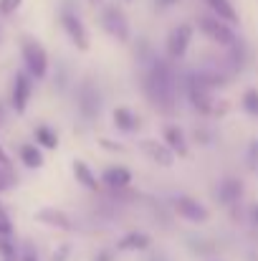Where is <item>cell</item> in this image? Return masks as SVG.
Wrapping results in <instances>:
<instances>
[{
	"label": "cell",
	"mask_w": 258,
	"mask_h": 261,
	"mask_svg": "<svg viewBox=\"0 0 258 261\" xmlns=\"http://www.w3.org/2000/svg\"><path fill=\"white\" fill-rule=\"evenodd\" d=\"M145 94H147V99L155 104V107H160V109H165V112H170L172 107H175V76H172V69L170 64H165V61H152V66H150V71L145 74Z\"/></svg>",
	"instance_id": "obj_1"
},
{
	"label": "cell",
	"mask_w": 258,
	"mask_h": 261,
	"mask_svg": "<svg viewBox=\"0 0 258 261\" xmlns=\"http://www.w3.org/2000/svg\"><path fill=\"white\" fill-rule=\"evenodd\" d=\"M20 59H23L25 71L36 82L46 79V74H48V54H46L41 41H36L33 36H23L20 38Z\"/></svg>",
	"instance_id": "obj_2"
},
{
	"label": "cell",
	"mask_w": 258,
	"mask_h": 261,
	"mask_svg": "<svg viewBox=\"0 0 258 261\" xmlns=\"http://www.w3.org/2000/svg\"><path fill=\"white\" fill-rule=\"evenodd\" d=\"M99 23L104 28V33H109L114 41L119 43H129L132 41V25H129V18L124 15V10L117 5V3H109L101 8L99 13Z\"/></svg>",
	"instance_id": "obj_3"
},
{
	"label": "cell",
	"mask_w": 258,
	"mask_h": 261,
	"mask_svg": "<svg viewBox=\"0 0 258 261\" xmlns=\"http://www.w3.org/2000/svg\"><path fill=\"white\" fill-rule=\"evenodd\" d=\"M197 28H200V33H203L208 41H213V43H218V46H223V48H231V46L238 41V33H233V25L225 23L223 18L213 15V13L200 15V18H197Z\"/></svg>",
	"instance_id": "obj_4"
},
{
	"label": "cell",
	"mask_w": 258,
	"mask_h": 261,
	"mask_svg": "<svg viewBox=\"0 0 258 261\" xmlns=\"http://www.w3.org/2000/svg\"><path fill=\"white\" fill-rule=\"evenodd\" d=\"M185 94H187V101L192 104V109H197L200 114H213V117H215V107H218L215 91L210 87H205V84L200 82L197 74L187 76V82H185Z\"/></svg>",
	"instance_id": "obj_5"
},
{
	"label": "cell",
	"mask_w": 258,
	"mask_h": 261,
	"mask_svg": "<svg viewBox=\"0 0 258 261\" xmlns=\"http://www.w3.org/2000/svg\"><path fill=\"white\" fill-rule=\"evenodd\" d=\"M76 107H79V114L84 117L86 122L99 119L101 107H104V99H101L99 87H96L91 79H84V82L79 84V91H76Z\"/></svg>",
	"instance_id": "obj_6"
},
{
	"label": "cell",
	"mask_w": 258,
	"mask_h": 261,
	"mask_svg": "<svg viewBox=\"0 0 258 261\" xmlns=\"http://www.w3.org/2000/svg\"><path fill=\"white\" fill-rule=\"evenodd\" d=\"M172 208L187 223H208L210 221V211L200 200H195L192 195H187V193H177L172 198Z\"/></svg>",
	"instance_id": "obj_7"
},
{
	"label": "cell",
	"mask_w": 258,
	"mask_h": 261,
	"mask_svg": "<svg viewBox=\"0 0 258 261\" xmlns=\"http://www.w3.org/2000/svg\"><path fill=\"white\" fill-rule=\"evenodd\" d=\"M192 36H195V25L192 23H177L167 33V41H165V54L170 56L172 61H180L185 59L190 43H192Z\"/></svg>",
	"instance_id": "obj_8"
},
{
	"label": "cell",
	"mask_w": 258,
	"mask_h": 261,
	"mask_svg": "<svg viewBox=\"0 0 258 261\" xmlns=\"http://www.w3.org/2000/svg\"><path fill=\"white\" fill-rule=\"evenodd\" d=\"M61 28L69 36V41L76 46V51H89L91 48V38H89V31H86L84 20L74 10H64L61 13Z\"/></svg>",
	"instance_id": "obj_9"
},
{
	"label": "cell",
	"mask_w": 258,
	"mask_h": 261,
	"mask_svg": "<svg viewBox=\"0 0 258 261\" xmlns=\"http://www.w3.org/2000/svg\"><path fill=\"white\" fill-rule=\"evenodd\" d=\"M243 193H246V185L241 177L236 175H225L220 177V182L215 185V198L223 208H233V205H241L243 200Z\"/></svg>",
	"instance_id": "obj_10"
},
{
	"label": "cell",
	"mask_w": 258,
	"mask_h": 261,
	"mask_svg": "<svg viewBox=\"0 0 258 261\" xmlns=\"http://www.w3.org/2000/svg\"><path fill=\"white\" fill-rule=\"evenodd\" d=\"M137 147H139V152H142L150 163H155V165H160V168H172L175 160H177L175 152H172L162 140H139Z\"/></svg>",
	"instance_id": "obj_11"
},
{
	"label": "cell",
	"mask_w": 258,
	"mask_h": 261,
	"mask_svg": "<svg viewBox=\"0 0 258 261\" xmlns=\"http://www.w3.org/2000/svg\"><path fill=\"white\" fill-rule=\"evenodd\" d=\"M31 96H33V76L28 71H18L15 79H13V94H10V101H13L15 114H23L28 109Z\"/></svg>",
	"instance_id": "obj_12"
},
{
	"label": "cell",
	"mask_w": 258,
	"mask_h": 261,
	"mask_svg": "<svg viewBox=\"0 0 258 261\" xmlns=\"http://www.w3.org/2000/svg\"><path fill=\"white\" fill-rule=\"evenodd\" d=\"M33 218L48 228H56V231H74V221L66 211L56 208V205H43L33 213Z\"/></svg>",
	"instance_id": "obj_13"
},
{
	"label": "cell",
	"mask_w": 258,
	"mask_h": 261,
	"mask_svg": "<svg viewBox=\"0 0 258 261\" xmlns=\"http://www.w3.org/2000/svg\"><path fill=\"white\" fill-rule=\"evenodd\" d=\"M162 142L175 152V158H180V160L190 158V142H187V135L182 132L180 124H165L162 127Z\"/></svg>",
	"instance_id": "obj_14"
},
{
	"label": "cell",
	"mask_w": 258,
	"mask_h": 261,
	"mask_svg": "<svg viewBox=\"0 0 258 261\" xmlns=\"http://www.w3.org/2000/svg\"><path fill=\"white\" fill-rule=\"evenodd\" d=\"M152 246V239H150V233H145V231H127V233H122L119 239H117V251L119 254H142V251H147Z\"/></svg>",
	"instance_id": "obj_15"
},
{
	"label": "cell",
	"mask_w": 258,
	"mask_h": 261,
	"mask_svg": "<svg viewBox=\"0 0 258 261\" xmlns=\"http://www.w3.org/2000/svg\"><path fill=\"white\" fill-rule=\"evenodd\" d=\"M111 124H114L122 135H134V132L142 129L139 114H137L134 109H129V107H114V112H111Z\"/></svg>",
	"instance_id": "obj_16"
},
{
	"label": "cell",
	"mask_w": 258,
	"mask_h": 261,
	"mask_svg": "<svg viewBox=\"0 0 258 261\" xmlns=\"http://www.w3.org/2000/svg\"><path fill=\"white\" fill-rule=\"evenodd\" d=\"M99 177H101V185L111 190H124L132 185V170L127 165H106Z\"/></svg>",
	"instance_id": "obj_17"
},
{
	"label": "cell",
	"mask_w": 258,
	"mask_h": 261,
	"mask_svg": "<svg viewBox=\"0 0 258 261\" xmlns=\"http://www.w3.org/2000/svg\"><path fill=\"white\" fill-rule=\"evenodd\" d=\"M71 173H74V180L84 188V190H89V193H101V177L91 170V165L89 163H84V160H74L71 163Z\"/></svg>",
	"instance_id": "obj_18"
},
{
	"label": "cell",
	"mask_w": 258,
	"mask_h": 261,
	"mask_svg": "<svg viewBox=\"0 0 258 261\" xmlns=\"http://www.w3.org/2000/svg\"><path fill=\"white\" fill-rule=\"evenodd\" d=\"M18 155H20V163H23L28 170H41L43 163H46V158H43V147H38L36 142H25V145H20Z\"/></svg>",
	"instance_id": "obj_19"
},
{
	"label": "cell",
	"mask_w": 258,
	"mask_h": 261,
	"mask_svg": "<svg viewBox=\"0 0 258 261\" xmlns=\"http://www.w3.org/2000/svg\"><path fill=\"white\" fill-rule=\"evenodd\" d=\"M205 3H208L210 13L218 15V18H223L225 23L236 25V23L241 20V18H238V10H236V5H233L231 0H205Z\"/></svg>",
	"instance_id": "obj_20"
},
{
	"label": "cell",
	"mask_w": 258,
	"mask_h": 261,
	"mask_svg": "<svg viewBox=\"0 0 258 261\" xmlns=\"http://www.w3.org/2000/svg\"><path fill=\"white\" fill-rule=\"evenodd\" d=\"M33 135H36V145L43 147V150H56V147L61 145L59 132H56L53 127H48V124H38Z\"/></svg>",
	"instance_id": "obj_21"
},
{
	"label": "cell",
	"mask_w": 258,
	"mask_h": 261,
	"mask_svg": "<svg viewBox=\"0 0 258 261\" xmlns=\"http://www.w3.org/2000/svg\"><path fill=\"white\" fill-rule=\"evenodd\" d=\"M241 107H243V112H246L248 117L258 119V89L256 87H248L246 91H243V96H241Z\"/></svg>",
	"instance_id": "obj_22"
},
{
	"label": "cell",
	"mask_w": 258,
	"mask_h": 261,
	"mask_svg": "<svg viewBox=\"0 0 258 261\" xmlns=\"http://www.w3.org/2000/svg\"><path fill=\"white\" fill-rule=\"evenodd\" d=\"M15 182H18V177L10 170V165H0V193L15 188Z\"/></svg>",
	"instance_id": "obj_23"
},
{
	"label": "cell",
	"mask_w": 258,
	"mask_h": 261,
	"mask_svg": "<svg viewBox=\"0 0 258 261\" xmlns=\"http://www.w3.org/2000/svg\"><path fill=\"white\" fill-rule=\"evenodd\" d=\"M13 218H10V213H8V208H5V203H0V236H10L13 239Z\"/></svg>",
	"instance_id": "obj_24"
},
{
	"label": "cell",
	"mask_w": 258,
	"mask_h": 261,
	"mask_svg": "<svg viewBox=\"0 0 258 261\" xmlns=\"http://www.w3.org/2000/svg\"><path fill=\"white\" fill-rule=\"evenodd\" d=\"M246 163H248V168H251L253 173H258V137H256V140H251V145H248Z\"/></svg>",
	"instance_id": "obj_25"
},
{
	"label": "cell",
	"mask_w": 258,
	"mask_h": 261,
	"mask_svg": "<svg viewBox=\"0 0 258 261\" xmlns=\"http://www.w3.org/2000/svg\"><path fill=\"white\" fill-rule=\"evenodd\" d=\"M20 5L23 0H0V15H13Z\"/></svg>",
	"instance_id": "obj_26"
},
{
	"label": "cell",
	"mask_w": 258,
	"mask_h": 261,
	"mask_svg": "<svg viewBox=\"0 0 258 261\" xmlns=\"http://www.w3.org/2000/svg\"><path fill=\"white\" fill-rule=\"evenodd\" d=\"M248 223H251V228H253V233L258 236V200L248 208Z\"/></svg>",
	"instance_id": "obj_27"
},
{
	"label": "cell",
	"mask_w": 258,
	"mask_h": 261,
	"mask_svg": "<svg viewBox=\"0 0 258 261\" xmlns=\"http://www.w3.org/2000/svg\"><path fill=\"white\" fill-rule=\"evenodd\" d=\"M69 254H71V244H64L53 251V261H69Z\"/></svg>",
	"instance_id": "obj_28"
},
{
	"label": "cell",
	"mask_w": 258,
	"mask_h": 261,
	"mask_svg": "<svg viewBox=\"0 0 258 261\" xmlns=\"http://www.w3.org/2000/svg\"><path fill=\"white\" fill-rule=\"evenodd\" d=\"M117 254H119L117 249H114V251H109V249H104V251H99V254L94 256V261H117Z\"/></svg>",
	"instance_id": "obj_29"
},
{
	"label": "cell",
	"mask_w": 258,
	"mask_h": 261,
	"mask_svg": "<svg viewBox=\"0 0 258 261\" xmlns=\"http://www.w3.org/2000/svg\"><path fill=\"white\" fill-rule=\"evenodd\" d=\"M20 261H38V254H36V249L31 246V244H25V249H23V256Z\"/></svg>",
	"instance_id": "obj_30"
},
{
	"label": "cell",
	"mask_w": 258,
	"mask_h": 261,
	"mask_svg": "<svg viewBox=\"0 0 258 261\" xmlns=\"http://www.w3.org/2000/svg\"><path fill=\"white\" fill-rule=\"evenodd\" d=\"M177 3H180V0H155V8H157V10H170Z\"/></svg>",
	"instance_id": "obj_31"
},
{
	"label": "cell",
	"mask_w": 258,
	"mask_h": 261,
	"mask_svg": "<svg viewBox=\"0 0 258 261\" xmlns=\"http://www.w3.org/2000/svg\"><path fill=\"white\" fill-rule=\"evenodd\" d=\"M0 165H10V158H8V152H5L3 145H0Z\"/></svg>",
	"instance_id": "obj_32"
},
{
	"label": "cell",
	"mask_w": 258,
	"mask_h": 261,
	"mask_svg": "<svg viewBox=\"0 0 258 261\" xmlns=\"http://www.w3.org/2000/svg\"><path fill=\"white\" fill-rule=\"evenodd\" d=\"M3 119H5V117H3V104H0V124H3Z\"/></svg>",
	"instance_id": "obj_33"
},
{
	"label": "cell",
	"mask_w": 258,
	"mask_h": 261,
	"mask_svg": "<svg viewBox=\"0 0 258 261\" xmlns=\"http://www.w3.org/2000/svg\"><path fill=\"white\" fill-rule=\"evenodd\" d=\"M0 261H15V259H10V256H0Z\"/></svg>",
	"instance_id": "obj_34"
},
{
	"label": "cell",
	"mask_w": 258,
	"mask_h": 261,
	"mask_svg": "<svg viewBox=\"0 0 258 261\" xmlns=\"http://www.w3.org/2000/svg\"><path fill=\"white\" fill-rule=\"evenodd\" d=\"M91 3H96V0H91Z\"/></svg>",
	"instance_id": "obj_35"
},
{
	"label": "cell",
	"mask_w": 258,
	"mask_h": 261,
	"mask_svg": "<svg viewBox=\"0 0 258 261\" xmlns=\"http://www.w3.org/2000/svg\"><path fill=\"white\" fill-rule=\"evenodd\" d=\"M127 3H129V0H127Z\"/></svg>",
	"instance_id": "obj_36"
}]
</instances>
